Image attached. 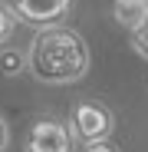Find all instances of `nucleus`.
Wrapping results in <instances>:
<instances>
[{"mask_svg":"<svg viewBox=\"0 0 148 152\" xmlns=\"http://www.w3.org/2000/svg\"><path fill=\"white\" fill-rule=\"evenodd\" d=\"M20 69H23V56L17 50H4V53H0V73L4 76H17Z\"/></svg>","mask_w":148,"mask_h":152,"instance_id":"obj_6","label":"nucleus"},{"mask_svg":"<svg viewBox=\"0 0 148 152\" xmlns=\"http://www.w3.org/2000/svg\"><path fill=\"white\" fill-rule=\"evenodd\" d=\"M27 63H30V73L40 83L66 86V83H79L86 76L89 50H86L79 33L63 30V27H46L33 37Z\"/></svg>","mask_w":148,"mask_h":152,"instance_id":"obj_1","label":"nucleus"},{"mask_svg":"<svg viewBox=\"0 0 148 152\" xmlns=\"http://www.w3.org/2000/svg\"><path fill=\"white\" fill-rule=\"evenodd\" d=\"M82 152H122V149L115 142H109V139H95V142H86Z\"/></svg>","mask_w":148,"mask_h":152,"instance_id":"obj_9","label":"nucleus"},{"mask_svg":"<svg viewBox=\"0 0 148 152\" xmlns=\"http://www.w3.org/2000/svg\"><path fill=\"white\" fill-rule=\"evenodd\" d=\"M132 46L138 50V56H145V60H148V17H145L138 27L132 30Z\"/></svg>","mask_w":148,"mask_h":152,"instance_id":"obj_8","label":"nucleus"},{"mask_svg":"<svg viewBox=\"0 0 148 152\" xmlns=\"http://www.w3.org/2000/svg\"><path fill=\"white\" fill-rule=\"evenodd\" d=\"M13 27H17V13L4 7V0H0V43H7L13 37Z\"/></svg>","mask_w":148,"mask_h":152,"instance_id":"obj_7","label":"nucleus"},{"mask_svg":"<svg viewBox=\"0 0 148 152\" xmlns=\"http://www.w3.org/2000/svg\"><path fill=\"white\" fill-rule=\"evenodd\" d=\"M13 13L33 27H56L69 13V0H17Z\"/></svg>","mask_w":148,"mask_h":152,"instance_id":"obj_4","label":"nucleus"},{"mask_svg":"<svg viewBox=\"0 0 148 152\" xmlns=\"http://www.w3.org/2000/svg\"><path fill=\"white\" fill-rule=\"evenodd\" d=\"M112 113L99 103H79L72 109V136L82 139V142H95V139H109L112 132Z\"/></svg>","mask_w":148,"mask_h":152,"instance_id":"obj_2","label":"nucleus"},{"mask_svg":"<svg viewBox=\"0 0 148 152\" xmlns=\"http://www.w3.org/2000/svg\"><path fill=\"white\" fill-rule=\"evenodd\" d=\"M7 142H10V129H7V122L0 119V152L7 149Z\"/></svg>","mask_w":148,"mask_h":152,"instance_id":"obj_10","label":"nucleus"},{"mask_svg":"<svg viewBox=\"0 0 148 152\" xmlns=\"http://www.w3.org/2000/svg\"><path fill=\"white\" fill-rule=\"evenodd\" d=\"M72 129L59 119H40L27 136V152H72Z\"/></svg>","mask_w":148,"mask_h":152,"instance_id":"obj_3","label":"nucleus"},{"mask_svg":"<svg viewBox=\"0 0 148 152\" xmlns=\"http://www.w3.org/2000/svg\"><path fill=\"white\" fill-rule=\"evenodd\" d=\"M112 17H115L125 30H135L138 23L148 17V0H115Z\"/></svg>","mask_w":148,"mask_h":152,"instance_id":"obj_5","label":"nucleus"}]
</instances>
